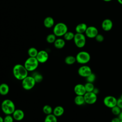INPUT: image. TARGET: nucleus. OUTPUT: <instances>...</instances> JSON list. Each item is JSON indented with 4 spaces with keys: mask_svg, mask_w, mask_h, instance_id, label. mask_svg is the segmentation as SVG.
<instances>
[{
    "mask_svg": "<svg viewBox=\"0 0 122 122\" xmlns=\"http://www.w3.org/2000/svg\"><path fill=\"white\" fill-rule=\"evenodd\" d=\"M120 98H121L122 99V94L121 95V96H120Z\"/></svg>",
    "mask_w": 122,
    "mask_h": 122,
    "instance_id": "41",
    "label": "nucleus"
},
{
    "mask_svg": "<svg viewBox=\"0 0 122 122\" xmlns=\"http://www.w3.org/2000/svg\"><path fill=\"white\" fill-rule=\"evenodd\" d=\"M76 62L82 65L88 63L91 60L90 53L86 51H81L79 52L75 56Z\"/></svg>",
    "mask_w": 122,
    "mask_h": 122,
    "instance_id": "4",
    "label": "nucleus"
},
{
    "mask_svg": "<svg viewBox=\"0 0 122 122\" xmlns=\"http://www.w3.org/2000/svg\"><path fill=\"white\" fill-rule=\"evenodd\" d=\"M117 106H118L121 110L122 109V99L120 98L117 99Z\"/></svg>",
    "mask_w": 122,
    "mask_h": 122,
    "instance_id": "34",
    "label": "nucleus"
},
{
    "mask_svg": "<svg viewBox=\"0 0 122 122\" xmlns=\"http://www.w3.org/2000/svg\"><path fill=\"white\" fill-rule=\"evenodd\" d=\"M44 122H57V117L53 113L47 115L45 118Z\"/></svg>",
    "mask_w": 122,
    "mask_h": 122,
    "instance_id": "23",
    "label": "nucleus"
},
{
    "mask_svg": "<svg viewBox=\"0 0 122 122\" xmlns=\"http://www.w3.org/2000/svg\"><path fill=\"white\" fill-rule=\"evenodd\" d=\"M85 103L88 104H93L95 103L97 100V94L93 92H86L83 95Z\"/></svg>",
    "mask_w": 122,
    "mask_h": 122,
    "instance_id": "9",
    "label": "nucleus"
},
{
    "mask_svg": "<svg viewBox=\"0 0 122 122\" xmlns=\"http://www.w3.org/2000/svg\"><path fill=\"white\" fill-rule=\"evenodd\" d=\"M56 40V36L54 33L49 34L46 37V41L49 43H53Z\"/></svg>",
    "mask_w": 122,
    "mask_h": 122,
    "instance_id": "27",
    "label": "nucleus"
},
{
    "mask_svg": "<svg viewBox=\"0 0 122 122\" xmlns=\"http://www.w3.org/2000/svg\"><path fill=\"white\" fill-rule=\"evenodd\" d=\"M92 70L91 67L88 65H82L80 67L78 70V74L82 77L86 78L92 73Z\"/></svg>",
    "mask_w": 122,
    "mask_h": 122,
    "instance_id": "10",
    "label": "nucleus"
},
{
    "mask_svg": "<svg viewBox=\"0 0 122 122\" xmlns=\"http://www.w3.org/2000/svg\"><path fill=\"white\" fill-rule=\"evenodd\" d=\"M73 41L77 47L82 48L86 44V36L83 33H76L74 35Z\"/></svg>",
    "mask_w": 122,
    "mask_h": 122,
    "instance_id": "7",
    "label": "nucleus"
},
{
    "mask_svg": "<svg viewBox=\"0 0 122 122\" xmlns=\"http://www.w3.org/2000/svg\"><path fill=\"white\" fill-rule=\"evenodd\" d=\"M37 49L34 47H30L28 50V54L29 57H36L38 53Z\"/></svg>",
    "mask_w": 122,
    "mask_h": 122,
    "instance_id": "24",
    "label": "nucleus"
},
{
    "mask_svg": "<svg viewBox=\"0 0 122 122\" xmlns=\"http://www.w3.org/2000/svg\"><path fill=\"white\" fill-rule=\"evenodd\" d=\"M119 118L121 120H122V111H121V112L120 113V114L118 115V116Z\"/></svg>",
    "mask_w": 122,
    "mask_h": 122,
    "instance_id": "37",
    "label": "nucleus"
},
{
    "mask_svg": "<svg viewBox=\"0 0 122 122\" xmlns=\"http://www.w3.org/2000/svg\"><path fill=\"white\" fill-rule=\"evenodd\" d=\"M32 76L34 78L35 81L36 83L41 82L43 80V76L39 72H34Z\"/></svg>",
    "mask_w": 122,
    "mask_h": 122,
    "instance_id": "26",
    "label": "nucleus"
},
{
    "mask_svg": "<svg viewBox=\"0 0 122 122\" xmlns=\"http://www.w3.org/2000/svg\"><path fill=\"white\" fill-rule=\"evenodd\" d=\"M96 75L94 73L92 72L91 74H90L88 76H87L86 78V81L87 82L93 83V82L96 80Z\"/></svg>",
    "mask_w": 122,
    "mask_h": 122,
    "instance_id": "30",
    "label": "nucleus"
},
{
    "mask_svg": "<svg viewBox=\"0 0 122 122\" xmlns=\"http://www.w3.org/2000/svg\"><path fill=\"white\" fill-rule=\"evenodd\" d=\"M1 109L6 115H11L15 110V105L12 101L10 99L4 100L1 104Z\"/></svg>",
    "mask_w": 122,
    "mask_h": 122,
    "instance_id": "2",
    "label": "nucleus"
},
{
    "mask_svg": "<svg viewBox=\"0 0 122 122\" xmlns=\"http://www.w3.org/2000/svg\"><path fill=\"white\" fill-rule=\"evenodd\" d=\"M92 92H93L94 93H95L96 94H97H97L99 93L100 91H99V89L98 88L95 87V88H94V89H93V91Z\"/></svg>",
    "mask_w": 122,
    "mask_h": 122,
    "instance_id": "36",
    "label": "nucleus"
},
{
    "mask_svg": "<svg viewBox=\"0 0 122 122\" xmlns=\"http://www.w3.org/2000/svg\"><path fill=\"white\" fill-rule=\"evenodd\" d=\"M12 115L14 120L17 121H20L23 120L25 116L24 112L20 109H15Z\"/></svg>",
    "mask_w": 122,
    "mask_h": 122,
    "instance_id": "15",
    "label": "nucleus"
},
{
    "mask_svg": "<svg viewBox=\"0 0 122 122\" xmlns=\"http://www.w3.org/2000/svg\"><path fill=\"white\" fill-rule=\"evenodd\" d=\"M14 77L18 80H22L28 76V71L24 67V65L17 64L15 65L12 69Z\"/></svg>",
    "mask_w": 122,
    "mask_h": 122,
    "instance_id": "1",
    "label": "nucleus"
},
{
    "mask_svg": "<svg viewBox=\"0 0 122 122\" xmlns=\"http://www.w3.org/2000/svg\"><path fill=\"white\" fill-rule=\"evenodd\" d=\"M10 91L9 85L5 83H2L0 84V94L1 95H6Z\"/></svg>",
    "mask_w": 122,
    "mask_h": 122,
    "instance_id": "19",
    "label": "nucleus"
},
{
    "mask_svg": "<svg viewBox=\"0 0 122 122\" xmlns=\"http://www.w3.org/2000/svg\"><path fill=\"white\" fill-rule=\"evenodd\" d=\"M88 26L85 23H80L78 24L75 27V31L76 33H84Z\"/></svg>",
    "mask_w": 122,
    "mask_h": 122,
    "instance_id": "18",
    "label": "nucleus"
},
{
    "mask_svg": "<svg viewBox=\"0 0 122 122\" xmlns=\"http://www.w3.org/2000/svg\"><path fill=\"white\" fill-rule=\"evenodd\" d=\"M75 34L71 31H67L63 36L64 38L66 41H71L73 40Z\"/></svg>",
    "mask_w": 122,
    "mask_h": 122,
    "instance_id": "28",
    "label": "nucleus"
},
{
    "mask_svg": "<svg viewBox=\"0 0 122 122\" xmlns=\"http://www.w3.org/2000/svg\"><path fill=\"white\" fill-rule=\"evenodd\" d=\"M64 112V108L60 105H58L56 106L53 109L52 113L57 117L61 116L63 114Z\"/></svg>",
    "mask_w": 122,
    "mask_h": 122,
    "instance_id": "16",
    "label": "nucleus"
},
{
    "mask_svg": "<svg viewBox=\"0 0 122 122\" xmlns=\"http://www.w3.org/2000/svg\"><path fill=\"white\" fill-rule=\"evenodd\" d=\"M42 111L45 114H46V115H48L52 113L53 109L50 105L46 104L43 107Z\"/></svg>",
    "mask_w": 122,
    "mask_h": 122,
    "instance_id": "25",
    "label": "nucleus"
},
{
    "mask_svg": "<svg viewBox=\"0 0 122 122\" xmlns=\"http://www.w3.org/2000/svg\"><path fill=\"white\" fill-rule=\"evenodd\" d=\"M39 62L36 57H29L24 62V66L28 71H35L38 67Z\"/></svg>",
    "mask_w": 122,
    "mask_h": 122,
    "instance_id": "3",
    "label": "nucleus"
},
{
    "mask_svg": "<svg viewBox=\"0 0 122 122\" xmlns=\"http://www.w3.org/2000/svg\"><path fill=\"white\" fill-rule=\"evenodd\" d=\"M117 1L121 5H122V0H117Z\"/></svg>",
    "mask_w": 122,
    "mask_h": 122,
    "instance_id": "39",
    "label": "nucleus"
},
{
    "mask_svg": "<svg viewBox=\"0 0 122 122\" xmlns=\"http://www.w3.org/2000/svg\"><path fill=\"white\" fill-rule=\"evenodd\" d=\"M120 122H122V120H121V121H120Z\"/></svg>",
    "mask_w": 122,
    "mask_h": 122,
    "instance_id": "42",
    "label": "nucleus"
},
{
    "mask_svg": "<svg viewBox=\"0 0 122 122\" xmlns=\"http://www.w3.org/2000/svg\"><path fill=\"white\" fill-rule=\"evenodd\" d=\"M95 40L97 42H102L104 41V36L102 34L98 33L96 35V36L95 37Z\"/></svg>",
    "mask_w": 122,
    "mask_h": 122,
    "instance_id": "33",
    "label": "nucleus"
},
{
    "mask_svg": "<svg viewBox=\"0 0 122 122\" xmlns=\"http://www.w3.org/2000/svg\"><path fill=\"white\" fill-rule=\"evenodd\" d=\"M36 58L39 63H43L48 61L49 59V54L46 51L41 50L38 51Z\"/></svg>",
    "mask_w": 122,
    "mask_h": 122,
    "instance_id": "12",
    "label": "nucleus"
},
{
    "mask_svg": "<svg viewBox=\"0 0 122 122\" xmlns=\"http://www.w3.org/2000/svg\"><path fill=\"white\" fill-rule=\"evenodd\" d=\"M68 31V27L63 22L57 23L53 27V33L57 37L63 36Z\"/></svg>",
    "mask_w": 122,
    "mask_h": 122,
    "instance_id": "5",
    "label": "nucleus"
},
{
    "mask_svg": "<svg viewBox=\"0 0 122 122\" xmlns=\"http://www.w3.org/2000/svg\"><path fill=\"white\" fill-rule=\"evenodd\" d=\"M121 120L118 117H114L111 120V122H120Z\"/></svg>",
    "mask_w": 122,
    "mask_h": 122,
    "instance_id": "35",
    "label": "nucleus"
},
{
    "mask_svg": "<svg viewBox=\"0 0 122 122\" xmlns=\"http://www.w3.org/2000/svg\"><path fill=\"white\" fill-rule=\"evenodd\" d=\"M84 86L86 92H92L93 91V89L95 88L93 83L89 82H87L84 84Z\"/></svg>",
    "mask_w": 122,
    "mask_h": 122,
    "instance_id": "29",
    "label": "nucleus"
},
{
    "mask_svg": "<svg viewBox=\"0 0 122 122\" xmlns=\"http://www.w3.org/2000/svg\"><path fill=\"white\" fill-rule=\"evenodd\" d=\"M102 0L105 1V2H110V1H111L112 0Z\"/></svg>",
    "mask_w": 122,
    "mask_h": 122,
    "instance_id": "40",
    "label": "nucleus"
},
{
    "mask_svg": "<svg viewBox=\"0 0 122 122\" xmlns=\"http://www.w3.org/2000/svg\"><path fill=\"white\" fill-rule=\"evenodd\" d=\"M85 35L89 38L92 39L95 38L96 35L99 33L97 28L93 26H88L85 32Z\"/></svg>",
    "mask_w": 122,
    "mask_h": 122,
    "instance_id": "11",
    "label": "nucleus"
},
{
    "mask_svg": "<svg viewBox=\"0 0 122 122\" xmlns=\"http://www.w3.org/2000/svg\"><path fill=\"white\" fill-rule=\"evenodd\" d=\"M74 102L75 104L78 106H81L85 103L84 97L82 95H76L74 98Z\"/></svg>",
    "mask_w": 122,
    "mask_h": 122,
    "instance_id": "21",
    "label": "nucleus"
},
{
    "mask_svg": "<svg viewBox=\"0 0 122 122\" xmlns=\"http://www.w3.org/2000/svg\"><path fill=\"white\" fill-rule=\"evenodd\" d=\"M0 122H4V118L0 116Z\"/></svg>",
    "mask_w": 122,
    "mask_h": 122,
    "instance_id": "38",
    "label": "nucleus"
},
{
    "mask_svg": "<svg viewBox=\"0 0 122 122\" xmlns=\"http://www.w3.org/2000/svg\"><path fill=\"white\" fill-rule=\"evenodd\" d=\"M54 24V21L53 19L51 17H46L43 21L44 26L47 28H51L53 26Z\"/></svg>",
    "mask_w": 122,
    "mask_h": 122,
    "instance_id": "17",
    "label": "nucleus"
},
{
    "mask_svg": "<svg viewBox=\"0 0 122 122\" xmlns=\"http://www.w3.org/2000/svg\"><path fill=\"white\" fill-rule=\"evenodd\" d=\"M117 99H116L114 96L112 95L106 96L103 100L104 105L106 107L111 109L117 105Z\"/></svg>",
    "mask_w": 122,
    "mask_h": 122,
    "instance_id": "8",
    "label": "nucleus"
},
{
    "mask_svg": "<svg viewBox=\"0 0 122 122\" xmlns=\"http://www.w3.org/2000/svg\"><path fill=\"white\" fill-rule=\"evenodd\" d=\"M64 61L66 64L72 65L76 62V60L75 57L72 55H69L65 57Z\"/></svg>",
    "mask_w": 122,
    "mask_h": 122,
    "instance_id": "22",
    "label": "nucleus"
},
{
    "mask_svg": "<svg viewBox=\"0 0 122 122\" xmlns=\"http://www.w3.org/2000/svg\"><path fill=\"white\" fill-rule=\"evenodd\" d=\"M54 47L58 49H61L63 48L65 45V41L64 39L61 38L56 39L54 41Z\"/></svg>",
    "mask_w": 122,
    "mask_h": 122,
    "instance_id": "20",
    "label": "nucleus"
},
{
    "mask_svg": "<svg viewBox=\"0 0 122 122\" xmlns=\"http://www.w3.org/2000/svg\"><path fill=\"white\" fill-rule=\"evenodd\" d=\"M74 92L76 95L83 96L86 92L84 85L78 83L75 85L74 87Z\"/></svg>",
    "mask_w": 122,
    "mask_h": 122,
    "instance_id": "14",
    "label": "nucleus"
},
{
    "mask_svg": "<svg viewBox=\"0 0 122 122\" xmlns=\"http://www.w3.org/2000/svg\"><path fill=\"white\" fill-rule=\"evenodd\" d=\"M111 111L113 115L118 116L121 112V109L118 106L116 105L115 106L111 108Z\"/></svg>",
    "mask_w": 122,
    "mask_h": 122,
    "instance_id": "31",
    "label": "nucleus"
},
{
    "mask_svg": "<svg viewBox=\"0 0 122 122\" xmlns=\"http://www.w3.org/2000/svg\"><path fill=\"white\" fill-rule=\"evenodd\" d=\"M101 27L105 31H110L113 27V22L110 19H105L102 22Z\"/></svg>",
    "mask_w": 122,
    "mask_h": 122,
    "instance_id": "13",
    "label": "nucleus"
},
{
    "mask_svg": "<svg viewBox=\"0 0 122 122\" xmlns=\"http://www.w3.org/2000/svg\"><path fill=\"white\" fill-rule=\"evenodd\" d=\"M14 118L11 115H6L4 118V122H13Z\"/></svg>",
    "mask_w": 122,
    "mask_h": 122,
    "instance_id": "32",
    "label": "nucleus"
},
{
    "mask_svg": "<svg viewBox=\"0 0 122 122\" xmlns=\"http://www.w3.org/2000/svg\"><path fill=\"white\" fill-rule=\"evenodd\" d=\"M36 81L32 76H27L22 80L21 85L22 88L27 91L32 89L36 84Z\"/></svg>",
    "mask_w": 122,
    "mask_h": 122,
    "instance_id": "6",
    "label": "nucleus"
}]
</instances>
